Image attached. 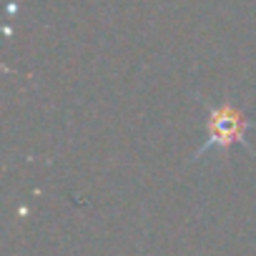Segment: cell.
Masks as SVG:
<instances>
[{
	"label": "cell",
	"instance_id": "cell-1",
	"mask_svg": "<svg viewBox=\"0 0 256 256\" xmlns=\"http://www.w3.org/2000/svg\"><path fill=\"white\" fill-rule=\"evenodd\" d=\"M198 103L206 110V141L198 146V151L194 154L191 164L201 161V156L206 154H218L224 158H228L231 146H244L246 151H254L246 141L248 131L256 128V120H251L238 106L234 103H208L198 96Z\"/></svg>",
	"mask_w": 256,
	"mask_h": 256
}]
</instances>
